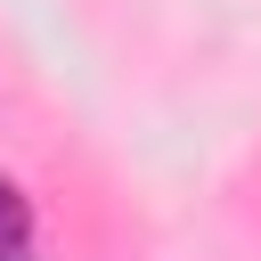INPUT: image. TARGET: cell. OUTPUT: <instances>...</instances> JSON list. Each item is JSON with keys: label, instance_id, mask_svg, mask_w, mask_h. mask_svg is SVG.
I'll return each mask as SVG.
<instances>
[{"label": "cell", "instance_id": "obj_1", "mask_svg": "<svg viewBox=\"0 0 261 261\" xmlns=\"http://www.w3.org/2000/svg\"><path fill=\"white\" fill-rule=\"evenodd\" d=\"M24 228H33V204H24V188L0 171V245H24Z\"/></svg>", "mask_w": 261, "mask_h": 261}, {"label": "cell", "instance_id": "obj_2", "mask_svg": "<svg viewBox=\"0 0 261 261\" xmlns=\"http://www.w3.org/2000/svg\"><path fill=\"white\" fill-rule=\"evenodd\" d=\"M0 261H33V253H24V245H0Z\"/></svg>", "mask_w": 261, "mask_h": 261}]
</instances>
